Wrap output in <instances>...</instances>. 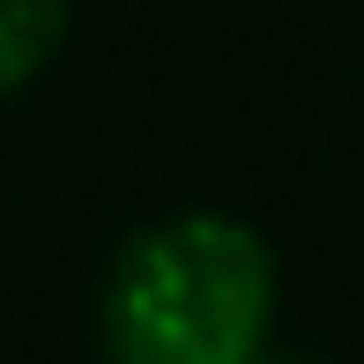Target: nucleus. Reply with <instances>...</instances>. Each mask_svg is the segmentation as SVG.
<instances>
[{"label": "nucleus", "instance_id": "obj_1", "mask_svg": "<svg viewBox=\"0 0 364 364\" xmlns=\"http://www.w3.org/2000/svg\"><path fill=\"white\" fill-rule=\"evenodd\" d=\"M275 320V253L223 208H178L112 253L97 327L112 364H253Z\"/></svg>", "mask_w": 364, "mask_h": 364}, {"label": "nucleus", "instance_id": "obj_2", "mask_svg": "<svg viewBox=\"0 0 364 364\" xmlns=\"http://www.w3.org/2000/svg\"><path fill=\"white\" fill-rule=\"evenodd\" d=\"M75 23V0H0V97L30 90L60 60Z\"/></svg>", "mask_w": 364, "mask_h": 364}, {"label": "nucleus", "instance_id": "obj_3", "mask_svg": "<svg viewBox=\"0 0 364 364\" xmlns=\"http://www.w3.org/2000/svg\"><path fill=\"white\" fill-rule=\"evenodd\" d=\"M253 364H320V357H290V350H260Z\"/></svg>", "mask_w": 364, "mask_h": 364}]
</instances>
